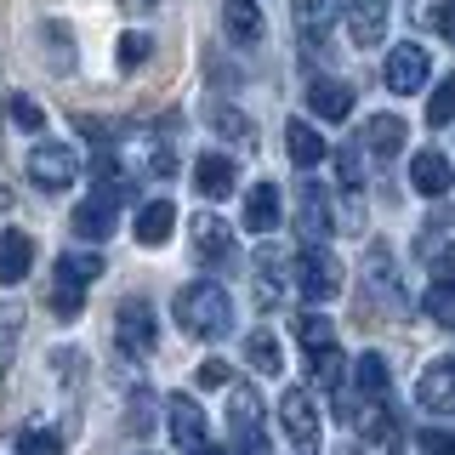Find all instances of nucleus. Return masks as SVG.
Returning a JSON list of instances; mask_svg holds the SVG:
<instances>
[{"label": "nucleus", "instance_id": "f03ea898", "mask_svg": "<svg viewBox=\"0 0 455 455\" xmlns=\"http://www.w3.org/2000/svg\"><path fill=\"white\" fill-rule=\"evenodd\" d=\"M103 279V256H85V251H68L57 256V284H52V313L57 319H75L80 313V296Z\"/></svg>", "mask_w": 455, "mask_h": 455}, {"label": "nucleus", "instance_id": "20e7f679", "mask_svg": "<svg viewBox=\"0 0 455 455\" xmlns=\"http://www.w3.org/2000/svg\"><path fill=\"white\" fill-rule=\"evenodd\" d=\"M228 433H234V444L245 455H267V444H262V393H256L251 381H234V387H228Z\"/></svg>", "mask_w": 455, "mask_h": 455}, {"label": "nucleus", "instance_id": "9d476101", "mask_svg": "<svg viewBox=\"0 0 455 455\" xmlns=\"http://www.w3.org/2000/svg\"><path fill=\"white\" fill-rule=\"evenodd\" d=\"M165 427H171V438H177V450L182 455H194L199 444H205V410L194 404V398H165Z\"/></svg>", "mask_w": 455, "mask_h": 455}, {"label": "nucleus", "instance_id": "bb28decb", "mask_svg": "<svg viewBox=\"0 0 455 455\" xmlns=\"http://www.w3.org/2000/svg\"><path fill=\"white\" fill-rule=\"evenodd\" d=\"M421 313L433 324H444V331H455V279H433V291L421 296Z\"/></svg>", "mask_w": 455, "mask_h": 455}, {"label": "nucleus", "instance_id": "423d86ee", "mask_svg": "<svg viewBox=\"0 0 455 455\" xmlns=\"http://www.w3.org/2000/svg\"><path fill=\"white\" fill-rule=\"evenodd\" d=\"M427 75H433V57H427V46H416V40L393 46V52H387V68H381L387 92H398V97L421 92V85H427Z\"/></svg>", "mask_w": 455, "mask_h": 455}, {"label": "nucleus", "instance_id": "412c9836", "mask_svg": "<svg viewBox=\"0 0 455 455\" xmlns=\"http://www.w3.org/2000/svg\"><path fill=\"white\" fill-rule=\"evenodd\" d=\"M284 148H291V160L302 165V171H313V165H324V154H331V142H324L319 132H313L307 120H291V125H284Z\"/></svg>", "mask_w": 455, "mask_h": 455}, {"label": "nucleus", "instance_id": "ddd939ff", "mask_svg": "<svg viewBox=\"0 0 455 455\" xmlns=\"http://www.w3.org/2000/svg\"><path fill=\"white\" fill-rule=\"evenodd\" d=\"M188 239H194V251L205 256V262H228V256H234V234H228V222H217L211 211H199L188 222Z\"/></svg>", "mask_w": 455, "mask_h": 455}, {"label": "nucleus", "instance_id": "b1692460", "mask_svg": "<svg viewBox=\"0 0 455 455\" xmlns=\"http://www.w3.org/2000/svg\"><path fill=\"white\" fill-rule=\"evenodd\" d=\"M171 228H177V211H171V199H154V205L137 211V245H148V251L165 245Z\"/></svg>", "mask_w": 455, "mask_h": 455}, {"label": "nucleus", "instance_id": "c9c22d12", "mask_svg": "<svg viewBox=\"0 0 455 455\" xmlns=\"http://www.w3.org/2000/svg\"><path fill=\"white\" fill-rule=\"evenodd\" d=\"M416 450L421 455H455V433H444V427H427V433H416Z\"/></svg>", "mask_w": 455, "mask_h": 455}, {"label": "nucleus", "instance_id": "7c9ffc66", "mask_svg": "<svg viewBox=\"0 0 455 455\" xmlns=\"http://www.w3.org/2000/svg\"><path fill=\"white\" fill-rule=\"evenodd\" d=\"M6 114L23 125V132H46V114H40V103H28L23 92H12V97H6Z\"/></svg>", "mask_w": 455, "mask_h": 455}, {"label": "nucleus", "instance_id": "e433bc0d", "mask_svg": "<svg viewBox=\"0 0 455 455\" xmlns=\"http://www.w3.org/2000/svg\"><path fill=\"white\" fill-rule=\"evenodd\" d=\"M211 120H217V132H234L239 142H251V120H245V114H239V108H211Z\"/></svg>", "mask_w": 455, "mask_h": 455}, {"label": "nucleus", "instance_id": "c756f323", "mask_svg": "<svg viewBox=\"0 0 455 455\" xmlns=\"http://www.w3.org/2000/svg\"><path fill=\"white\" fill-rule=\"evenodd\" d=\"M296 336H302L307 353H313V347H331V341H336L331 319H319V313H302V319H296Z\"/></svg>", "mask_w": 455, "mask_h": 455}, {"label": "nucleus", "instance_id": "f3484780", "mask_svg": "<svg viewBox=\"0 0 455 455\" xmlns=\"http://www.w3.org/2000/svg\"><path fill=\"white\" fill-rule=\"evenodd\" d=\"M347 28L359 46H381V35H387V0H347Z\"/></svg>", "mask_w": 455, "mask_h": 455}, {"label": "nucleus", "instance_id": "cd10ccee", "mask_svg": "<svg viewBox=\"0 0 455 455\" xmlns=\"http://www.w3.org/2000/svg\"><path fill=\"white\" fill-rule=\"evenodd\" d=\"M353 381H359L364 398H387V359H381V353H364V359L353 364Z\"/></svg>", "mask_w": 455, "mask_h": 455}, {"label": "nucleus", "instance_id": "a878e982", "mask_svg": "<svg viewBox=\"0 0 455 455\" xmlns=\"http://www.w3.org/2000/svg\"><path fill=\"white\" fill-rule=\"evenodd\" d=\"M341 364H347V359L336 353V341H331V347H313V353H307V376H313V387L336 393V387H341Z\"/></svg>", "mask_w": 455, "mask_h": 455}, {"label": "nucleus", "instance_id": "f8f14e48", "mask_svg": "<svg viewBox=\"0 0 455 455\" xmlns=\"http://www.w3.org/2000/svg\"><path fill=\"white\" fill-rule=\"evenodd\" d=\"M410 188L427 194V199H444V194L455 188V171H450V160H444L438 148H421L416 160H410Z\"/></svg>", "mask_w": 455, "mask_h": 455}, {"label": "nucleus", "instance_id": "393cba45", "mask_svg": "<svg viewBox=\"0 0 455 455\" xmlns=\"http://www.w3.org/2000/svg\"><path fill=\"white\" fill-rule=\"evenodd\" d=\"M245 359H251V370H262V376H279V370H284L279 336H274V331H251V341H245Z\"/></svg>", "mask_w": 455, "mask_h": 455}, {"label": "nucleus", "instance_id": "5701e85b", "mask_svg": "<svg viewBox=\"0 0 455 455\" xmlns=\"http://www.w3.org/2000/svg\"><path fill=\"white\" fill-rule=\"evenodd\" d=\"M296 6V28H302V40H324L341 18V0H291Z\"/></svg>", "mask_w": 455, "mask_h": 455}, {"label": "nucleus", "instance_id": "2eb2a0df", "mask_svg": "<svg viewBox=\"0 0 455 455\" xmlns=\"http://www.w3.org/2000/svg\"><path fill=\"white\" fill-rule=\"evenodd\" d=\"M404 120H398V114H370V120H364V148L370 154H376V160H398V148H404Z\"/></svg>", "mask_w": 455, "mask_h": 455}, {"label": "nucleus", "instance_id": "dca6fc26", "mask_svg": "<svg viewBox=\"0 0 455 455\" xmlns=\"http://www.w3.org/2000/svg\"><path fill=\"white\" fill-rule=\"evenodd\" d=\"M28 267H35V239H28L23 228L0 234V284H23Z\"/></svg>", "mask_w": 455, "mask_h": 455}, {"label": "nucleus", "instance_id": "a19ab883", "mask_svg": "<svg viewBox=\"0 0 455 455\" xmlns=\"http://www.w3.org/2000/svg\"><path fill=\"white\" fill-rule=\"evenodd\" d=\"M438 35L455 46V0H444V12H438Z\"/></svg>", "mask_w": 455, "mask_h": 455}, {"label": "nucleus", "instance_id": "f704fd0d", "mask_svg": "<svg viewBox=\"0 0 455 455\" xmlns=\"http://www.w3.org/2000/svg\"><path fill=\"white\" fill-rule=\"evenodd\" d=\"M364 142H353V148H341L336 154V165H341V182H347V188H364Z\"/></svg>", "mask_w": 455, "mask_h": 455}, {"label": "nucleus", "instance_id": "58836bf2", "mask_svg": "<svg viewBox=\"0 0 455 455\" xmlns=\"http://www.w3.org/2000/svg\"><path fill=\"white\" fill-rule=\"evenodd\" d=\"M256 274H262V284H279V274H284V256H279L274 245H262V251H256Z\"/></svg>", "mask_w": 455, "mask_h": 455}, {"label": "nucleus", "instance_id": "9b49d317", "mask_svg": "<svg viewBox=\"0 0 455 455\" xmlns=\"http://www.w3.org/2000/svg\"><path fill=\"white\" fill-rule=\"evenodd\" d=\"M416 404H421V410H438V416H450V410H455V359H433V364L421 370Z\"/></svg>", "mask_w": 455, "mask_h": 455}, {"label": "nucleus", "instance_id": "ea45409f", "mask_svg": "<svg viewBox=\"0 0 455 455\" xmlns=\"http://www.w3.org/2000/svg\"><path fill=\"white\" fill-rule=\"evenodd\" d=\"M199 387H228V359H205V364H199Z\"/></svg>", "mask_w": 455, "mask_h": 455}, {"label": "nucleus", "instance_id": "37998d69", "mask_svg": "<svg viewBox=\"0 0 455 455\" xmlns=\"http://www.w3.org/2000/svg\"><path fill=\"white\" fill-rule=\"evenodd\" d=\"M194 455H228V444H199Z\"/></svg>", "mask_w": 455, "mask_h": 455}, {"label": "nucleus", "instance_id": "79ce46f5", "mask_svg": "<svg viewBox=\"0 0 455 455\" xmlns=\"http://www.w3.org/2000/svg\"><path fill=\"white\" fill-rule=\"evenodd\" d=\"M433 279H455V245H450V251L433 262Z\"/></svg>", "mask_w": 455, "mask_h": 455}, {"label": "nucleus", "instance_id": "f257e3e1", "mask_svg": "<svg viewBox=\"0 0 455 455\" xmlns=\"http://www.w3.org/2000/svg\"><path fill=\"white\" fill-rule=\"evenodd\" d=\"M177 324H182V336H194V341L228 336L234 331V296H228V284H217V279L182 284L177 291Z\"/></svg>", "mask_w": 455, "mask_h": 455}, {"label": "nucleus", "instance_id": "7ed1b4c3", "mask_svg": "<svg viewBox=\"0 0 455 455\" xmlns=\"http://www.w3.org/2000/svg\"><path fill=\"white\" fill-rule=\"evenodd\" d=\"M291 274H296V291H302V302H331V296L341 291V262L331 251L319 245V239H307L302 251H296V262H291Z\"/></svg>", "mask_w": 455, "mask_h": 455}, {"label": "nucleus", "instance_id": "6ab92c4d", "mask_svg": "<svg viewBox=\"0 0 455 455\" xmlns=\"http://www.w3.org/2000/svg\"><path fill=\"white\" fill-rule=\"evenodd\" d=\"M307 108L319 114V120H347L353 114V85H341V80H313L307 85Z\"/></svg>", "mask_w": 455, "mask_h": 455}, {"label": "nucleus", "instance_id": "c85d7f7f", "mask_svg": "<svg viewBox=\"0 0 455 455\" xmlns=\"http://www.w3.org/2000/svg\"><path fill=\"white\" fill-rule=\"evenodd\" d=\"M455 120V75L438 80V92L427 97V125H450Z\"/></svg>", "mask_w": 455, "mask_h": 455}, {"label": "nucleus", "instance_id": "473e14b6", "mask_svg": "<svg viewBox=\"0 0 455 455\" xmlns=\"http://www.w3.org/2000/svg\"><path fill=\"white\" fill-rule=\"evenodd\" d=\"M18 455H63V438L46 433V427H28V433L18 438Z\"/></svg>", "mask_w": 455, "mask_h": 455}, {"label": "nucleus", "instance_id": "1a4fd4ad", "mask_svg": "<svg viewBox=\"0 0 455 455\" xmlns=\"http://www.w3.org/2000/svg\"><path fill=\"white\" fill-rule=\"evenodd\" d=\"M296 228H302V239H331L336 234L331 194H324L319 182H302V188H296Z\"/></svg>", "mask_w": 455, "mask_h": 455}, {"label": "nucleus", "instance_id": "0eeeda50", "mask_svg": "<svg viewBox=\"0 0 455 455\" xmlns=\"http://www.w3.org/2000/svg\"><path fill=\"white\" fill-rule=\"evenodd\" d=\"M154 307L142 302V296H125L120 307H114V341H120L125 353H154Z\"/></svg>", "mask_w": 455, "mask_h": 455}, {"label": "nucleus", "instance_id": "4468645a", "mask_svg": "<svg viewBox=\"0 0 455 455\" xmlns=\"http://www.w3.org/2000/svg\"><path fill=\"white\" fill-rule=\"evenodd\" d=\"M279 182H251V194H245V228H251V234H274V228H279Z\"/></svg>", "mask_w": 455, "mask_h": 455}, {"label": "nucleus", "instance_id": "39448f33", "mask_svg": "<svg viewBox=\"0 0 455 455\" xmlns=\"http://www.w3.org/2000/svg\"><path fill=\"white\" fill-rule=\"evenodd\" d=\"M75 177H80L75 148H63V142H35V148H28V182H35L40 194H63Z\"/></svg>", "mask_w": 455, "mask_h": 455}, {"label": "nucleus", "instance_id": "4c0bfd02", "mask_svg": "<svg viewBox=\"0 0 455 455\" xmlns=\"http://www.w3.org/2000/svg\"><path fill=\"white\" fill-rule=\"evenodd\" d=\"M132 427H137V433H148V427H154V393L148 387L132 393Z\"/></svg>", "mask_w": 455, "mask_h": 455}, {"label": "nucleus", "instance_id": "4be33fe9", "mask_svg": "<svg viewBox=\"0 0 455 455\" xmlns=\"http://www.w3.org/2000/svg\"><path fill=\"white\" fill-rule=\"evenodd\" d=\"M194 188L205 199H228V188H234V160H228V154H199L194 160Z\"/></svg>", "mask_w": 455, "mask_h": 455}, {"label": "nucleus", "instance_id": "72a5a7b5", "mask_svg": "<svg viewBox=\"0 0 455 455\" xmlns=\"http://www.w3.org/2000/svg\"><path fill=\"white\" fill-rule=\"evenodd\" d=\"M148 52H154V40H148V35H120V68H125V75L148 63Z\"/></svg>", "mask_w": 455, "mask_h": 455}, {"label": "nucleus", "instance_id": "6e6552de", "mask_svg": "<svg viewBox=\"0 0 455 455\" xmlns=\"http://www.w3.org/2000/svg\"><path fill=\"white\" fill-rule=\"evenodd\" d=\"M279 421H284V433H291L296 450H313V444H319V404H313L307 387H284V398H279Z\"/></svg>", "mask_w": 455, "mask_h": 455}, {"label": "nucleus", "instance_id": "2f4dec72", "mask_svg": "<svg viewBox=\"0 0 455 455\" xmlns=\"http://www.w3.org/2000/svg\"><path fill=\"white\" fill-rule=\"evenodd\" d=\"M160 177H171L177 171V125H160V137H154V160H148Z\"/></svg>", "mask_w": 455, "mask_h": 455}, {"label": "nucleus", "instance_id": "a211bd4d", "mask_svg": "<svg viewBox=\"0 0 455 455\" xmlns=\"http://www.w3.org/2000/svg\"><path fill=\"white\" fill-rule=\"evenodd\" d=\"M114 205H120V199H108V194L80 199V205H75V234H80V239H97V245H103V239L114 234Z\"/></svg>", "mask_w": 455, "mask_h": 455}, {"label": "nucleus", "instance_id": "aec40b11", "mask_svg": "<svg viewBox=\"0 0 455 455\" xmlns=\"http://www.w3.org/2000/svg\"><path fill=\"white\" fill-rule=\"evenodd\" d=\"M222 28L239 46H256L262 40V6L256 0H222Z\"/></svg>", "mask_w": 455, "mask_h": 455}]
</instances>
